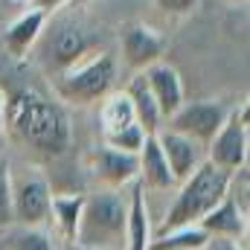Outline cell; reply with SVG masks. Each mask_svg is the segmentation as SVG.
Listing matches in <instances>:
<instances>
[{"instance_id": "obj_1", "label": "cell", "mask_w": 250, "mask_h": 250, "mask_svg": "<svg viewBox=\"0 0 250 250\" xmlns=\"http://www.w3.org/2000/svg\"><path fill=\"white\" fill-rule=\"evenodd\" d=\"M6 120L12 134L32 151L44 157H62L73 143V125L59 102L35 93L21 90L6 102Z\"/></svg>"}, {"instance_id": "obj_2", "label": "cell", "mask_w": 250, "mask_h": 250, "mask_svg": "<svg viewBox=\"0 0 250 250\" xmlns=\"http://www.w3.org/2000/svg\"><path fill=\"white\" fill-rule=\"evenodd\" d=\"M227 184H230V172L215 169L212 163H201L187 181H181L175 187L178 192H175L169 209L163 212V224L154 233L198 224L209 209H215L221 204V198L227 195Z\"/></svg>"}, {"instance_id": "obj_3", "label": "cell", "mask_w": 250, "mask_h": 250, "mask_svg": "<svg viewBox=\"0 0 250 250\" xmlns=\"http://www.w3.org/2000/svg\"><path fill=\"white\" fill-rule=\"evenodd\" d=\"M125 212L128 201L117 189H96L93 195H84V209L73 245L90 250H123Z\"/></svg>"}, {"instance_id": "obj_4", "label": "cell", "mask_w": 250, "mask_h": 250, "mask_svg": "<svg viewBox=\"0 0 250 250\" xmlns=\"http://www.w3.org/2000/svg\"><path fill=\"white\" fill-rule=\"evenodd\" d=\"M117 82V59L111 53H93L84 62L73 64L70 70H64L56 76V96L76 105V108H87V105H99Z\"/></svg>"}, {"instance_id": "obj_5", "label": "cell", "mask_w": 250, "mask_h": 250, "mask_svg": "<svg viewBox=\"0 0 250 250\" xmlns=\"http://www.w3.org/2000/svg\"><path fill=\"white\" fill-rule=\"evenodd\" d=\"M50 204H53V187L38 166L12 172V221H18L21 227L47 230Z\"/></svg>"}, {"instance_id": "obj_6", "label": "cell", "mask_w": 250, "mask_h": 250, "mask_svg": "<svg viewBox=\"0 0 250 250\" xmlns=\"http://www.w3.org/2000/svg\"><path fill=\"white\" fill-rule=\"evenodd\" d=\"M38 41H44L41 62H44V67L50 73H56V76L64 73V70H70L73 64L84 62L87 56L99 53L93 35L82 23H76V21H59L56 26L44 29V35Z\"/></svg>"}, {"instance_id": "obj_7", "label": "cell", "mask_w": 250, "mask_h": 250, "mask_svg": "<svg viewBox=\"0 0 250 250\" xmlns=\"http://www.w3.org/2000/svg\"><path fill=\"white\" fill-rule=\"evenodd\" d=\"M248 105L230 108V117L218 128V134L207 143V163L224 172H239L248 166Z\"/></svg>"}, {"instance_id": "obj_8", "label": "cell", "mask_w": 250, "mask_h": 250, "mask_svg": "<svg viewBox=\"0 0 250 250\" xmlns=\"http://www.w3.org/2000/svg\"><path fill=\"white\" fill-rule=\"evenodd\" d=\"M230 117V108L218 99H195V102H184L169 120H166V128L178 131V134H187L195 143L207 146L218 128L224 125V120Z\"/></svg>"}, {"instance_id": "obj_9", "label": "cell", "mask_w": 250, "mask_h": 250, "mask_svg": "<svg viewBox=\"0 0 250 250\" xmlns=\"http://www.w3.org/2000/svg\"><path fill=\"white\" fill-rule=\"evenodd\" d=\"M87 169L93 181L99 184V189H117V192H125L131 184H137V175H140L137 154L108 148L105 143L87 154Z\"/></svg>"}, {"instance_id": "obj_10", "label": "cell", "mask_w": 250, "mask_h": 250, "mask_svg": "<svg viewBox=\"0 0 250 250\" xmlns=\"http://www.w3.org/2000/svg\"><path fill=\"white\" fill-rule=\"evenodd\" d=\"M120 50H123V64L131 73H143L146 67L163 62L166 53V38L163 32H157L154 26L137 21L128 23L120 35Z\"/></svg>"}, {"instance_id": "obj_11", "label": "cell", "mask_w": 250, "mask_h": 250, "mask_svg": "<svg viewBox=\"0 0 250 250\" xmlns=\"http://www.w3.org/2000/svg\"><path fill=\"white\" fill-rule=\"evenodd\" d=\"M154 137H157L160 151H163V157H166V163H169V172L175 175L178 184L187 181L201 163H207V146L195 143L187 134H178V131H172V128L163 125Z\"/></svg>"}, {"instance_id": "obj_12", "label": "cell", "mask_w": 250, "mask_h": 250, "mask_svg": "<svg viewBox=\"0 0 250 250\" xmlns=\"http://www.w3.org/2000/svg\"><path fill=\"white\" fill-rule=\"evenodd\" d=\"M128 212H125V242L123 250H148L154 239V224H151V207L148 195L140 184L128 187Z\"/></svg>"}, {"instance_id": "obj_13", "label": "cell", "mask_w": 250, "mask_h": 250, "mask_svg": "<svg viewBox=\"0 0 250 250\" xmlns=\"http://www.w3.org/2000/svg\"><path fill=\"white\" fill-rule=\"evenodd\" d=\"M143 76H146V84H148V90H151V96H154L160 114H163V125H166V120L187 102L181 73H178L172 64L157 62V64H151V67H146Z\"/></svg>"}, {"instance_id": "obj_14", "label": "cell", "mask_w": 250, "mask_h": 250, "mask_svg": "<svg viewBox=\"0 0 250 250\" xmlns=\"http://www.w3.org/2000/svg\"><path fill=\"white\" fill-rule=\"evenodd\" d=\"M47 23H50V18H47L41 9H35V6H29L26 12H21V15L6 26V32H3V47H6V53H9L15 62L26 59V53H32L35 44H38V38L44 35Z\"/></svg>"}, {"instance_id": "obj_15", "label": "cell", "mask_w": 250, "mask_h": 250, "mask_svg": "<svg viewBox=\"0 0 250 250\" xmlns=\"http://www.w3.org/2000/svg\"><path fill=\"white\" fill-rule=\"evenodd\" d=\"M250 215H245L227 195L221 198V204L215 207V209H209L201 221H198V227L209 236V239H230V242H248V221Z\"/></svg>"}, {"instance_id": "obj_16", "label": "cell", "mask_w": 250, "mask_h": 250, "mask_svg": "<svg viewBox=\"0 0 250 250\" xmlns=\"http://www.w3.org/2000/svg\"><path fill=\"white\" fill-rule=\"evenodd\" d=\"M137 163H140V175H137V184L146 189V192H169V189L178 187L175 175L169 172V163L160 151V143L154 134L146 137L140 154H137Z\"/></svg>"}, {"instance_id": "obj_17", "label": "cell", "mask_w": 250, "mask_h": 250, "mask_svg": "<svg viewBox=\"0 0 250 250\" xmlns=\"http://www.w3.org/2000/svg\"><path fill=\"white\" fill-rule=\"evenodd\" d=\"M123 90H125V96L131 99L134 123L140 125L146 134H157V131L163 128V114H160V108H157V102H154L148 84H146V76H143V73H134Z\"/></svg>"}, {"instance_id": "obj_18", "label": "cell", "mask_w": 250, "mask_h": 250, "mask_svg": "<svg viewBox=\"0 0 250 250\" xmlns=\"http://www.w3.org/2000/svg\"><path fill=\"white\" fill-rule=\"evenodd\" d=\"M84 209V192H62L53 195L50 204V224L56 227V236L73 245L76 242V230H79V218Z\"/></svg>"}, {"instance_id": "obj_19", "label": "cell", "mask_w": 250, "mask_h": 250, "mask_svg": "<svg viewBox=\"0 0 250 250\" xmlns=\"http://www.w3.org/2000/svg\"><path fill=\"white\" fill-rule=\"evenodd\" d=\"M207 242L209 236L198 224H189V227H175L166 233H154L148 250H204Z\"/></svg>"}, {"instance_id": "obj_20", "label": "cell", "mask_w": 250, "mask_h": 250, "mask_svg": "<svg viewBox=\"0 0 250 250\" xmlns=\"http://www.w3.org/2000/svg\"><path fill=\"white\" fill-rule=\"evenodd\" d=\"M99 123H102V134L134 123V108H131V99L125 96V90H111L99 102Z\"/></svg>"}, {"instance_id": "obj_21", "label": "cell", "mask_w": 250, "mask_h": 250, "mask_svg": "<svg viewBox=\"0 0 250 250\" xmlns=\"http://www.w3.org/2000/svg\"><path fill=\"white\" fill-rule=\"evenodd\" d=\"M146 137H148V134H146L137 123H128V125H123V128H117V131H105V134H102V143H105L108 148L125 151V154H140Z\"/></svg>"}, {"instance_id": "obj_22", "label": "cell", "mask_w": 250, "mask_h": 250, "mask_svg": "<svg viewBox=\"0 0 250 250\" xmlns=\"http://www.w3.org/2000/svg\"><path fill=\"white\" fill-rule=\"evenodd\" d=\"M12 250H56V242L47 230H35V227H21L12 236Z\"/></svg>"}, {"instance_id": "obj_23", "label": "cell", "mask_w": 250, "mask_h": 250, "mask_svg": "<svg viewBox=\"0 0 250 250\" xmlns=\"http://www.w3.org/2000/svg\"><path fill=\"white\" fill-rule=\"evenodd\" d=\"M227 198L245 212L250 215V175H248V166L239 169V172H230V184H227Z\"/></svg>"}, {"instance_id": "obj_24", "label": "cell", "mask_w": 250, "mask_h": 250, "mask_svg": "<svg viewBox=\"0 0 250 250\" xmlns=\"http://www.w3.org/2000/svg\"><path fill=\"white\" fill-rule=\"evenodd\" d=\"M12 224V166L0 157V227Z\"/></svg>"}, {"instance_id": "obj_25", "label": "cell", "mask_w": 250, "mask_h": 250, "mask_svg": "<svg viewBox=\"0 0 250 250\" xmlns=\"http://www.w3.org/2000/svg\"><path fill=\"white\" fill-rule=\"evenodd\" d=\"M201 0H154V6L163 12V15H172V18H187L198 9Z\"/></svg>"}, {"instance_id": "obj_26", "label": "cell", "mask_w": 250, "mask_h": 250, "mask_svg": "<svg viewBox=\"0 0 250 250\" xmlns=\"http://www.w3.org/2000/svg\"><path fill=\"white\" fill-rule=\"evenodd\" d=\"M73 0H29V6H35V9H41L47 18L53 15V12H59V9H64V6H70Z\"/></svg>"}, {"instance_id": "obj_27", "label": "cell", "mask_w": 250, "mask_h": 250, "mask_svg": "<svg viewBox=\"0 0 250 250\" xmlns=\"http://www.w3.org/2000/svg\"><path fill=\"white\" fill-rule=\"evenodd\" d=\"M204 250H248V242H230V239H209Z\"/></svg>"}, {"instance_id": "obj_28", "label": "cell", "mask_w": 250, "mask_h": 250, "mask_svg": "<svg viewBox=\"0 0 250 250\" xmlns=\"http://www.w3.org/2000/svg\"><path fill=\"white\" fill-rule=\"evenodd\" d=\"M70 250H90V248H79V245H70Z\"/></svg>"}, {"instance_id": "obj_29", "label": "cell", "mask_w": 250, "mask_h": 250, "mask_svg": "<svg viewBox=\"0 0 250 250\" xmlns=\"http://www.w3.org/2000/svg\"><path fill=\"white\" fill-rule=\"evenodd\" d=\"M15 3H29V0H15Z\"/></svg>"}]
</instances>
